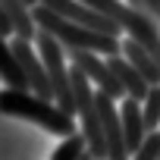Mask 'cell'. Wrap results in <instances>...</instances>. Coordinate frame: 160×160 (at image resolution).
I'll return each instance as SVG.
<instances>
[{
    "label": "cell",
    "instance_id": "cell-6",
    "mask_svg": "<svg viewBox=\"0 0 160 160\" xmlns=\"http://www.w3.org/2000/svg\"><path fill=\"white\" fill-rule=\"evenodd\" d=\"M119 113H122V129H126V144H129V154H138L144 135H148V126H144V110H141V101L126 94L122 104H119Z\"/></svg>",
    "mask_w": 160,
    "mask_h": 160
},
{
    "label": "cell",
    "instance_id": "cell-9",
    "mask_svg": "<svg viewBox=\"0 0 160 160\" xmlns=\"http://www.w3.org/2000/svg\"><path fill=\"white\" fill-rule=\"evenodd\" d=\"M0 78L10 88H28L25 69H22L16 50H13V41H7V35H0Z\"/></svg>",
    "mask_w": 160,
    "mask_h": 160
},
{
    "label": "cell",
    "instance_id": "cell-1",
    "mask_svg": "<svg viewBox=\"0 0 160 160\" xmlns=\"http://www.w3.org/2000/svg\"><path fill=\"white\" fill-rule=\"evenodd\" d=\"M0 113L16 116V119H28L53 135H72L75 132V116L66 113L57 101L35 94L32 88H7L0 91Z\"/></svg>",
    "mask_w": 160,
    "mask_h": 160
},
{
    "label": "cell",
    "instance_id": "cell-7",
    "mask_svg": "<svg viewBox=\"0 0 160 160\" xmlns=\"http://www.w3.org/2000/svg\"><path fill=\"white\" fill-rule=\"evenodd\" d=\"M107 63H110V69L116 72V78L122 82V88H126V94H132V98H138V101H144L148 98V91H151V82L141 75V69L122 53H110L107 57Z\"/></svg>",
    "mask_w": 160,
    "mask_h": 160
},
{
    "label": "cell",
    "instance_id": "cell-13",
    "mask_svg": "<svg viewBox=\"0 0 160 160\" xmlns=\"http://www.w3.org/2000/svg\"><path fill=\"white\" fill-rule=\"evenodd\" d=\"M135 157H138V160H154V157H160V132H157V129L144 135V141H141V148H138Z\"/></svg>",
    "mask_w": 160,
    "mask_h": 160
},
{
    "label": "cell",
    "instance_id": "cell-3",
    "mask_svg": "<svg viewBox=\"0 0 160 160\" xmlns=\"http://www.w3.org/2000/svg\"><path fill=\"white\" fill-rule=\"evenodd\" d=\"M66 57H69L72 66H78V69H82V72L91 78L98 91H107V94L116 98V101L126 98L122 82L116 78V72L110 69V63L98 57V50H88V47H66Z\"/></svg>",
    "mask_w": 160,
    "mask_h": 160
},
{
    "label": "cell",
    "instance_id": "cell-2",
    "mask_svg": "<svg viewBox=\"0 0 160 160\" xmlns=\"http://www.w3.org/2000/svg\"><path fill=\"white\" fill-rule=\"evenodd\" d=\"M35 19H38V28H47L50 35L60 38L63 47H88V50H98V53H122V44H119V35H107V32H94L82 22H72L66 19L63 13L50 10L47 3H35L32 7Z\"/></svg>",
    "mask_w": 160,
    "mask_h": 160
},
{
    "label": "cell",
    "instance_id": "cell-4",
    "mask_svg": "<svg viewBox=\"0 0 160 160\" xmlns=\"http://www.w3.org/2000/svg\"><path fill=\"white\" fill-rule=\"evenodd\" d=\"M98 98V110H101V126H104V138H107V151L113 160H126L129 144H126V129H122V113H116V98H110L107 91H94Z\"/></svg>",
    "mask_w": 160,
    "mask_h": 160
},
{
    "label": "cell",
    "instance_id": "cell-10",
    "mask_svg": "<svg viewBox=\"0 0 160 160\" xmlns=\"http://www.w3.org/2000/svg\"><path fill=\"white\" fill-rule=\"evenodd\" d=\"M3 3H7V13H10V19H13L16 38L35 41V35H38V19H35V13H32V3H28V0H3Z\"/></svg>",
    "mask_w": 160,
    "mask_h": 160
},
{
    "label": "cell",
    "instance_id": "cell-11",
    "mask_svg": "<svg viewBox=\"0 0 160 160\" xmlns=\"http://www.w3.org/2000/svg\"><path fill=\"white\" fill-rule=\"evenodd\" d=\"M53 157L57 160H72V157H88V138H85V132L78 135V132H72V135H66L63 138V144L53 151Z\"/></svg>",
    "mask_w": 160,
    "mask_h": 160
},
{
    "label": "cell",
    "instance_id": "cell-8",
    "mask_svg": "<svg viewBox=\"0 0 160 160\" xmlns=\"http://www.w3.org/2000/svg\"><path fill=\"white\" fill-rule=\"evenodd\" d=\"M122 53H126V57L141 69V75L148 78L151 85H160V63L154 60V53H151L138 38H132V35H129V38L122 41Z\"/></svg>",
    "mask_w": 160,
    "mask_h": 160
},
{
    "label": "cell",
    "instance_id": "cell-5",
    "mask_svg": "<svg viewBox=\"0 0 160 160\" xmlns=\"http://www.w3.org/2000/svg\"><path fill=\"white\" fill-rule=\"evenodd\" d=\"M41 3H47L50 10L63 13L66 19L82 22V25H88V28H94V32H107V35H119V32H122L116 19H110L107 13L94 10L91 3H85V0H41Z\"/></svg>",
    "mask_w": 160,
    "mask_h": 160
},
{
    "label": "cell",
    "instance_id": "cell-12",
    "mask_svg": "<svg viewBox=\"0 0 160 160\" xmlns=\"http://www.w3.org/2000/svg\"><path fill=\"white\" fill-rule=\"evenodd\" d=\"M141 110H144V126L148 132H154L160 126V85H151L148 98L141 101Z\"/></svg>",
    "mask_w": 160,
    "mask_h": 160
},
{
    "label": "cell",
    "instance_id": "cell-14",
    "mask_svg": "<svg viewBox=\"0 0 160 160\" xmlns=\"http://www.w3.org/2000/svg\"><path fill=\"white\" fill-rule=\"evenodd\" d=\"M0 35H16V28H13V19H10V13H7V3L0 0Z\"/></svg>",
    "mask_w": 160,
    "mask_h": 160
}]
</instances>
